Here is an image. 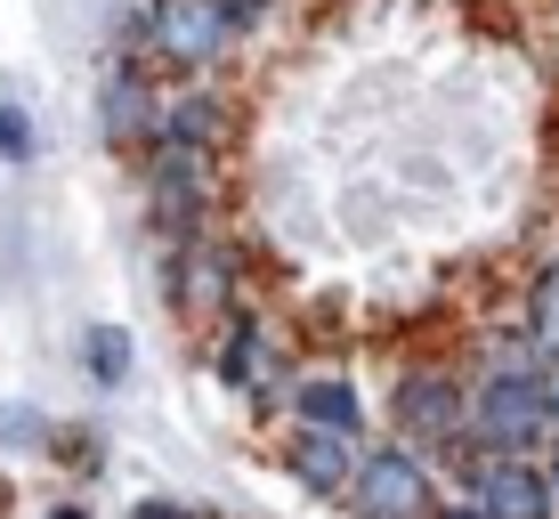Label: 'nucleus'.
<instances>
[{
  "instance_id": "1",
  "label": "nucleus",
  "mask_w": 559,
  "mask_h": 519,
  "mask_svg": "<svg viewBox=\"0 0 559 519\" xmlns=\"http://www.w3.org/2000/svg\"><path fill=\"white\" fill-rule=\"evenodd\" d=\"M544 438H559L544 357H535L527 341H519V350H495L471 374V447H478V463H487V455H535Z\"/></svg>"
},
{
  "instance_id": "2",
  "label": "nucleus",
  "mask_w": 559,
  "mask_h": 519,
  "mask_svg": "<svg viewBox=\"0 0 559 519\" xmlns=\"http://www.w3.org/2000/svg\"><path fill=\"white\" fill-rule=\"evenodd\" d=\"M122 49H139L154 73H170V82H211V73L243 49V25L219 9V0H146V9L130 16Z\"/></svg>"
},
{
  "instance_id": "3",
  "label": "nucleus",
  "mask_w": 559,
  "mask_h": 519,
  "mask_svg": "<svg viewBox=\"0 0 559 519\" xmlns=\"http://www.w3.org/2000/svg\"><path fill=\"white\" fill-rule=\"evenodd\" d=\"M211 381L243 406H284L300 381V357H293V333H284L267 309H236L211 333Z\"/></svg>"
},
{
  "instance_id": "4",
  "label": "nucleus",
  "mask_w": 559,
  "mask_h": 519,
  "mask_svg": "<svg viewBox=\"0 0 559 519\" xmlns=\"http://www.w3.org/2000/svg\"><path fill=\"white\" fill-rule=\"evenodd\" d=\"M139 187H146V227L163 244L219 227V155H195V146H179V139H154V146H139Z\"/></svg>"
},
{
  "instance_id": "5",
  "label": "nucleus",
  "mask_w": 559,
  "mask_h": 519,
  "mask_svg": "<svg viewBox=\"0 0 559 519\" xmlns=\"http://www.w3.org/2000/svg\"><path fill=\"white\" fill-rule=\"evenodd\" d=\"M390 438L414 455H454L471 447V374L462 365H406L390 390Z\"/></svg>"
},
{
  "instance_id": "6",
  "label": "nucleus",
  "mask_w": 559,
  "mask_h": 519,
  "mask_svg": "<svg viewBox=\"0 0 559 519\" xmlns=\"http://www.w3.org/2000/svg\"><path fill=\"white\" fill-rule=\"evenodd\" d=\"M163 300H170L179 325H211V333H219V325L243 309V252L219 227L163 244Z\"/></svg>"
},
{
  "instance_id": "7",
  "label": "nucleus",
  "mask_w": 559,
  "mask_h": 519,
  "mask_svg": "<svg viewBox=\"0 0 559 519\" xmlns=\"http://www.w3.org/2000/svg\"><path fill=\"white\" fill-rule=\"evenodd\" d=\"M349 519H438V479H430V455L397 447V438H381V447H365V463L349 479Z\"/></svg>"
},
{
  "instance_id": "8",
  "label": "nucleus",
  "mask_w": 559,
  "mask_h": 519,
  "mask_svg": "<svg viewBox=\"0 0 559 519\" xmlns=\"http://www.w3.org/2000/svg\"><path fill=\"white\" fill-rule=\"evenodd\" d=\"M163 73L146 66L139 49H122L106 66V82H98V130L114 146H130V155H139V146H154V130H163Z\"/></svg>"
},
{
  "instance_id": "9",
  "label": "nucleus",
  "mask_w": 559,
  "mask_h": 519,
  "mask_svg": "<svg viewBox=\"0 0 559 519\" xmlns=\"http://www.w3.org/2000/svg\"><path fill=\"white\" fill-rule=\"evenodd\" d=\"M471 511L478 519H559L551 463H535V455H487V463H471Z\"/></svg>"
},
{
  "instance_id": "10",
  "label": "nucleus",
  "mask_w": 559,
  "mask_h": 519,
  "mask_svg": "<svg viewBox=\"0 0 559 519\" xmlns=\"http://www.w3.org/2000/svg\"><path fill=\"white\" fill-rule=\"evenodd\" d=\"M236 98H227L219 82H170L163 90V130L154 139H179V146H195V155H219L227 139H236Z\"/></svg>"
},
{
  "instance_id": "11",
  "label": "nucleus",
  "mask_w": 559,
  "mask_h": 519,
  "mask_svg": "<svg viewBox=\"0 0 559 519\" xmlns=\"http://www.w3.org/2000/svg\"><path fill=\"white\" fill-rule=\"evenodd\" d=\"M357 463H365V438H341V430H293V447H284V471H293L317 504H349Z\"/></svg>"
},
{
  "instance_id": "12",
  "label": "nucleus",
  "mask_w": 559,
  "mask_h": 519,
  "mask_svg": "<svg viewBox=\"0 0 559 519\" xmlns=\"http://www.w3.org/2000/svg\"><path fill=\"white\" fill-rule=\"evenodd\" d=\"M284 406H293V430L365 438V398H357L349 374H333V365H324V374H308V365H300V381H293V398H284Z\"/></svg>"
},
{
  "instance_id": "13",
  "label": "nucleus",
  "mask_w": 559,
  "mask_h": 519,
  "mask_svg": "<svg viewBox=\"0 0 559 519\" xmlns=\"http://www.w3.org/2000/svg\"><path fill=\"white\" fill-rule=\"evenodd\" d=\"M527 350L535 357H559V260H544L535 268V284H527Z\"/></svg>"
},
{
  "instance_id": "14",
  "label": "nucleus",
  "mask_w": 559,
  "mask_h": 519,
  "mask_svg": "<svg viewBox=\"0 0 559 519\" xmlns=\"http://www.w3.org/2000/svg\"><path fill=\"white\" fill-rule=\"evenodd\" d=\"M57 447V422L41 406H0V455H49Z\"/></svg>"
},
{
  "instance_id": "15",
  "label": "nucleus",
  "mask_w": 559,
  "mask_h": 519,
  "mask_svg": "<svg viewBox=\"0 0 559 519\" xmlns=\"http://www.w3.org/2000/svg\"><path fill=\"white\" fill-rule=\"evenodd\" d=\"M122 374H130V333L122 325H90V381L122 390Z\"/></svg>"
},
{
  "instance_id": "16",
  "label": "nucleus",
  "mask_w": 559,
  "mask_h": 519,
  "mask_svg": "<svg viewBox=\"0 0 559 519\" xmlns=\"http://www.w3.org/2000/svg\"><path fill=\"white\" fill-rule=\"evenodd\" d=\"M33 155H41V139H33V114L16 106V98H0V163H16V170H25Z\"/></svg>"
},
{
  "instance_id": "17",
  "label": "nucleus",
  "mask_w": 559,
  "mask_h": 519,
  "mask_svg": "<svg viewBox=\"0 0 559 519\" xmlns=\"http://www.w3.org/2000/svg\"><path fill=\"white\" fill-rule=\"evenodd\" d=\"M57 463H73V471H98V430H66V422H57Z\"/></svg>"
},
{
  "instance_id": "18",
  "label": "nucleus",
  "mask_w": 559,
  "mask_h": 519,
  "mask_svg": "<svg viewBox=\"0 0 559 519\" xmlns=\"http://www.w3.org/2000/svg\"><path fill=\"white\" fill-rule=\"evenodd\" d=\"M219 9L236 16L243 33H260V25H276V16H284V0H219Z\"/></svg>"
},
{
  "instance_id": "19",
  "label": "nucleus",
  "mask_w": 559,
  "mask_h": 519,
  "mask_svg": "<svg viewBox=\"0 0 559 519\" xmlns=\"http://www.w3.org/2000/svg\"><path fill=\"white\" fill-rule=\"evenodd\" d=\"M130 519H203V511L179 504V495H146V504H130Z\"/></svg>"
},
{
  "instance_id": "20",
  "label": "nucleus",
  "mask_w": 559,
  "mask_h": 519,
  "mask_svg": "<svg viewBox=\"0 0 559 519\" xmlns=\"http://www.w3.org/2000/svg\"><path fill=\"white\" fill-rule=\"evenodd\" d=\"M544 390H551V422H559V357H544Z\"/></svg>"
},
{
  "instance_id": "21",
  "label": "nucleus",
  "mask_w": 559,
  "mask_h": 519,
  "mask_svg": "<svg viewBox=\"0 0 559 519\" xmlns=\"http://www.w3.org/2000/svg\"><path fill=\"white\" fill-rule=\"evenodd\" d=\"M41 519H90V511H82V504H49Z\"/></svg>"
},
{
  "instance_id": "22",
  "label": "nucleus",
  "mask_w": 559,
  "mask_h": 519,
  "mask_svg": "<svg viewBox=\"0 0 559 519\" xmlns=\"http://www.w3.org/2000/svg\"><path fill=\"white\" fill-rule=\"evenodd\" d=\"M438 519H478L471 504H438Z\"/></svg>"
},
{
  "instance_id": "23",
  "label": "nucleus",
  "mask_w": 559,
  "mask_h": 519,
  "mask_svg": "<svg viewBox=\"0 0 559 519\" xmlns=\"http://www.w3.org/2000/svg\"><path fill=\"white\" fill-rule=\"evenodd\" d=\"M551 487H559V447H551Z\"/></svg>"
}]
</instances>
